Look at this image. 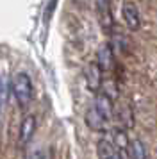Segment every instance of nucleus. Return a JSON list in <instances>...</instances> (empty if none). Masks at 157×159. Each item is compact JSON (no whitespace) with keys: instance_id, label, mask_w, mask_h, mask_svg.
<instances>
[{"instance_id":"5","label":"nucleus","mask_w":157,"mask_h":159,"mask_svg":"<svg viewBox=\"0 0 157 159\" xmlns=\"http://www.w3.org/2000/svg\"><path fill=\"white\" fill-rule=\"evenodd\" d=\"M96 66L100 68V72H111L114 68V52L111 48V45L105 43L102 45L98 50H96Z\"/></svg>"},{"instance_id":"9","label":"nucleus","mask_w":157,"mask_h":159,"mask_svg":"<svg viewBox=\"0 0 157 159\" xmlns=\"http://www.w3.org/2000/svg\"><path fill=\"white\" fill-rule=\"evenodd\" d=\"M98 16H100L102 29L105 32H111V29H113V16L109 13V0H98Z\"/></svg>"},{"instance_id":"6","label":"nucleus","mask_w":157,"mask_h":159,"mask_svg":"<svg viewBox=\"0 0 157 159\" xmlns=\"http://www.w3.org/2000/svg\"><path fill=\"white\" fill-rule=\"evenodd\" d=\"M34 132H36V116L34 115H27L20 123V143L21 147H27L32 138H34Z\"/></svg>"},{"instance_id":"8","label":"nucleus","mask_w":157,"mask_h":159,"mask_svg":"<svg viewBox=\"0 0 157 159\" xmlns=\"http://www.w3.org/2000/svg\"><path fill=\"white\" fill-rule=\"evenodd\" d=\"M86 125L95 132H105L107 130V122L93 107H89L86 113Z\"/></svg>"},{"instance_id":"10","label":"nucleus","mask_w":157,"mask_h":159,"mask_svg":"<svg viewBox=\"0 0 157 159\" xmlns=\"http://www.w3.org/2000/svg\"><path fill=\"white\" fill-rule=\"evenodd\" d=\"M128 159H146V148L141 139H132L128 143Z\"/></svg>"},{"instance_id":"13","label":"nucleus","mask_w":157,"mask_h":159,"mask_svg":"<svg viewBox=\"0 0 157 159\" xmlns=\"http://www.w3.org/2000/svg\"><path fill=\"white\" fill-rule=\"evenodd\" d=\"M105 159H123V156H121V152H118V150H114L109 157H105Z\"/></svg>"},{"instance_id":"3","label":"nucleus","mask_w":157,"mask_h":159,"mask_svg":"<svg viewBox=\"0 0 157 159\" xmlns=\"http://www.w3.org/2000/svg\"><path fill=\"white\" fill-rule=\"evenodd\" d=\"M84 79H86V86L89 91L93 93H98L100 88H102V72L96 66V63H89L84 68Z\"/></svg>"},{"instance_id":"7","label":"nucleus","mask_w":157,"mask_h":159,"mask_svg":"<svg viewBox=\"0 0 157 159\" xmlns=\"http://www.w3.org/2000/svg\"><path fill=\"white\" fill-rule=\"evenodd\" d=\"M109 141H111V145H113L118 152L128 150V143H130V139H128L127 132H125L123 127H114V129L111 130V139H109Z\"/></svg>"},{"instance_id":"11","label":"nucleus","mask_w":157,"mask_h":159,"mask_svg":"<svg viewBox=\"0 0 157 159\" xmlns=\"http://www.w3.org/2000/svg\"><path fill=\"white\" fill-rule=\"evenodd\" d=\"M2 104H4V89H2V80H0V120H2Z\"/></svg>"},{"instance_id":"12","label":"nucleus","mask_w":157,"mask_h":159,"mask_svg":"<svg viewBox=\"0 0 157 159\" xmlns=\"http://www.w3.org/2000/svg\"><path fill=\"white\" fill-rule=\"evenodd\" d=\"M27 159H43L41 150H36V152H32V154H30V156H29Z\"/></svg>"},{"instance_id":"1","label":"nucleus","mask_w":157,"mask_h":159,"mask_svg":"<svg viewBox=\"0 0 157 159\" xmlns=\"http://www.w3.org/2000/svg\"><path fill=\"white\" fill-rule=\"evenodd\" d=\"M13 93L16 104L25 109L32 102V80L25 72H18L13 77Z\"/></svg>"},{"instance_id":"4","label":"nucleus","mask_w":157,"mask_h":159,"mask_svg":"<svg viewBox=\"0 0 157 159\" xmlns=\"http://www.w3.org/2000/svg\"><path fill=\"white\" fill-rule=\"evenodd\" d=\"M121 15H123V20L127 23V27L132 32L139 30L141 27V18H139V9L134 2H125L123 7H121Z\"/></svg>"},{"instance_id":"2","label":"nucleus","mask_w":157,"mask_h":159,"mask_svg":"<svg viewBox=\"0 0 157 159\" xmlns=\"http://www.w3.org/2000/svg\"><path fill=\"white\" fill-rule=\"evenodd\" d=\"M93 109H95L105 122H109V120L114 116V102L107 93H96Z\"/></svg>"}]
</instances>
